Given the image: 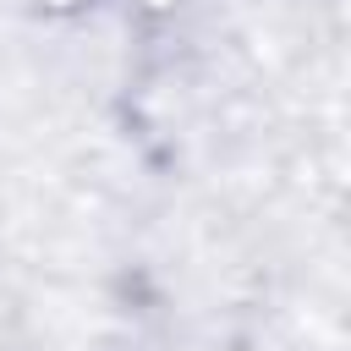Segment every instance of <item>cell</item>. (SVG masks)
<instances>
[{
	"label": "cell",
	"mask_w": 351,
	"mask_h": 351,
	"mask_svg": "<svg viewBox=\"0 0 351 351\" xmlns=\"http://www.w3.org/2000/svg\"><path fill=\"white\" fill-rule=\"evenodd\" d=\"M16 5H27L33 16H55V22H60V16H82V11H93L99 0H16Z\"/></svg>",
	"instance_id": "cell-1"
}]
</instances>
